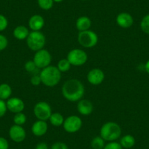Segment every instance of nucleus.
<instances>
[{
  "label": "nucleus",
  "instance_id": "nucleus-13",
  "mask_svg": "<svg viewBox=\"0 0 149 149\" xmlns=\"http://www.w3.org/2000/svg\"><path fill=\"white\" fill-rule=\"evenodd\" d=\"M116 24L122 29H129L133 25L134 19L131 14L129 13L123 12L118 14L116 17Z\"/></svg>",
  "mask_w": 149,
  "mask_h": 149
},
{
  "label": "nucleus",
  "instance_id": "nucleus-25",
  "mask_svg": "<svg viewBox=\"0 0 149 149\" xmlns=\"http://www.w3.org/2000/svg\"><path fill=\"white\" fill-rule=\"evenodd\" d=\"M54 0H37L38 6L43 10H49L54 6Z\"/></svg>",
  "mask_w": 149,
  "mask_h": 149
},
{
  "label": "nucleus",
  "instance_id": "nucleus-20",
  "mask_svg": "<svg viewBox=\"0 0 149 149\" xmlns=\"http://www.w3.org/2000/svg\"><path fill=\"white\" fill-rule=\"evenodd\" d=\"M48 120H49L51 125L56 127H58L63 125L64 118L62 114L60 113H52Z\"/></svg>",
  "mask_w": 149,
  "mask_h": 149
},
{
  "label": "nucleus",
  "instance_id": "nucleus-5",
  "mask_svg": "<svg viewBox=\"0 0 149 149\" xmlns=\"http://www.w3.org/2000/svg\"><path fill=\"white\" fill-rule=\"evenodd\" d=\"M98 35L91 29L79 31L78 34V41L80 45L86 48H94L98 43Z\"/></svg>",
  "mask_w": 149,
  "mask_h": 149
},
{
  "label": "nucleus",
  "instance_id": "nucleus-18",
  "mask_svg": "<svg viewBox=\"0 0 149 149\" xmlns=\"http://www.w3.org/2000/svg\"><path fill=\"white\" fill-rule=\"evenodd\" d=\"M29 33V30L26 26L24 25H19L14 29L13 34L15 39L18 40H26Z\"/></svg>",
  "mask_w": 149,
  "mask_h": 149
},
{
  "label": "nucleus",
  "instance_id": "nucleus-8",
  "mask_svg": "<svg viewBox=\"0 0 149 149\" xmlns=\"http://www.w3.org/2000/svg\"><path fill=\"white\" fill-rule=\"evenodd\" d=\"M33 61L35 63L37 68L42 70L51 65L52 56L48 50L43 48L38 51H36L34 58H33Z\"/></svg>",
  "mask_w": 149,
  "mask_h": 149
},
{
  "label": "nucleus",
  "instance_id": "nucleus-10",
  "mask_svg": "<svg viewBox=\"0 0 149 149\" xmlns=\"http://www.w3.org/2000/svg\"><path fill=\"white\" fill-rule=\"evenodd\" d=\"M9 137L15 143H22L26 137V132L22 126L14 124L9 130Z\"/></svg>",
  "mask_w": 149,
  "mask_h": 149
},
{
  "label": "nucleus",
  "instance_id": "nucleus-38",
  "mask_svg": "<svg viewBox=\"0 0 149 149\" xmlns=\"http://www.w3.org/2000/svg\"><path fill=\"white\" fill-rule=\"evenodd\" d=\"M82 1H87V0H82Z\"/></svg>",
  "mask_w": 149,
  "mask_h": 149
},
{
  "label": "nucleus",
  "instance_id": "nucleus-11",
  "mask_svg": "<svg viewBox=\"0 0 149 149\" xmlns=\"http://www.w3.org/2000/svg\"><path fill=\"white\" fill-rule=\"evenodd\" d=\"M87 80L91 85H100L104 80V72L99 68L91 69L87 74Z\"/></svg>",
  "mask_w": 149,
  "mask_h": 149
},
{
  "label": "nucleus",
  "instance_id": "nucleus-22",
  "mask_svg": "<svg viewBox=\"0 0 149 149\" xmlns=\"http://www.w3.org/2000/svg\"><path fill=\"white\" fill-rule=\"evenodd\" d=\"M105 146V140L101 136H96L91 140V147L92 149H103Z\"/></svg>",
  "mask_w": 149,
  "mask_h": 149
},
{
  "label": "nucleus",
  "instance_id": "nucleus-30",
  "mask_svg": "<svg viewBox=\"0 0 149 149\" xmlns=\"http://www.w3.org/2000/svg\"><path fill=\"white\" fill-rule=\"evenodd\" d=\"M8 45V38L3 34H0V51L6 49Z\"/></svg>",
  "mask_w": 149,
  "mask_h": 149
},
{
  "label": "nucleus",
  "instance_id": "nucleus-16",
  "mask_svg": "<svg viewBox=\"0 0 149 149\" xmlns=\"http://www.w3.org/2000/svg\"><path fill=\"white\" fill-rule=\"evenodd\" d=\"M28 24L31 31H40L45 26V19L42 15L35 14L30 17Z\"/></svg>",
  "mask_w": 149,
  "mask_h": 149
},
{
  "label": "nucleus",
  "instance_id": "nucleus-33",
  "mask_svg": "<svg viewBox=\"0 0 149 149\" xmlns=\"http://www.w3.org/2000/svg\"><path fill=\"white\" fill-rule=\"evenodd\" d=\"M7 111H8V107H7L6 102L5 100L0 99V118L3 117L6 114Z\"/></svg>",
  "mask_w": 149,
  "mask_h": 149
},
{
  "label": "nucleus",
  "instance_id": "nucleus-2",
  "mask_svg": "<svg viewBox=\"0 0 149 149\" xmlns=\"http://www.w3.org/2000/svg\"><path fill=\"white\" fill-rule=\"evenodd\" d=\"M40 76L43 85L47 87H54L61 81V72L57 67L50 65L41 70Z\"/></svg>",
  "mask_w": 149,
  "mask_h": 149
},
{
  "label": "nucleus",
  "instance_id": "nucleus-26",
  "mask_svg": "<svg viewBox=\"0 0 149 149\" xmlns=\"http://www.w3.org/2000/svg\"><path fill=\"white\" fill-rule=\"evenodd\" d=\"M140 28L145 34H149V14L145 15L140 22Z\"/></svg>",
  "mask_w": 149,
  "mask_h": 149
},
{
  "label": "nucleus",
  "instance_id": "nucleus-17",
  "mask_svg": "<svg viewBox=\"0 0 149 149\" xmlns=\"http://www.w3.org/2000/svg\"><path fill=\"white\" fill-rule=\"evenodd\" d=\"M91 24H92V23H91V19L88 17L86 16V15L80 16L77 19L76 23H75L77 29L79 31L89 30L91 27Z\"/></svg>",
  "mask_w": 149,
  "mask_h": 149
},
{
  "label": "nucleus",
  "instance_id": "nucleus-6",
  "mask_svg": "<svg viewBox=\"0 0 149 149\" xmlns=\"http://www.w3.org/2000/svg\"><path fill=\"white\" fill-rule=\"evenodd\" d=\"M67 58L72 66L81 67L87 62L88 55L84 50L80 48H74L68 53Z\"/></svg>",
  "mask_w": 149,
  "mask_h": 149
},
{
  "label": "nucleus",
  "instance_id": "nucleus-34",
  "mask_svg": "<svg viewBox=\"0 0 149 149\" xmlns=\"http://www.w3.org/2000/svg\"><path fill=\"white\" fill-rule=\"evenodd\" d=\"M0 149H9V143L3 137H0Z\"/></svg>",
  "mask_w": 149,
  "mask_h": 149
},
{
  "label": "nucleus",
  "instance_id": "nucleus-32",
  "mask_svg": "<svg viewBox=\"0 0 149 149\" xmlns=\"http://www.w3.org/2000/svg\"><path fill=\"white\" fill-rule=\"evenodd\" d=\"M51 149H69V147L64 142L58 141L53 143L51 147Z\"/></svg>",
  "mask_w": 149,
  "mask_h": 149
},
{
  "label": "nucleus",
  "instance_id": "nucleus-24",
  "mask_svg": "<svg viewBox=\"0 0 149 149\" xmlns=\"http://www.w3.org/2000/svg\"><path fill=\"white\" fill-rule=\"evenodd\" d=\"M26 120H27L26 116L23 112L15 113L13 117L14 124H16V125L23 126L24 124H26Z\"/></svg>",
  "mask_w": 149,
  "mask_h": 149
},
{
  "label": "nucleus",
  "instance_id": "nucleus-1",
  "mask_svg": "<svg viewBox=\"0 0 149 149\" xmlns=\"http://www.w3.org/2000/svg\"><path fill=\"white\" fill-rule=\"evenodd\" d=\"M61 93L68 101L74 102L82 100L85 94V87L81 81L75 78L67 80L61 88Z\"/></svg>",
  "mask_w": 149,
  "mask_h": 149
},
{
  "label": "nucleus",
  "instance_id": "nucleus-12",
  "mask_svg": "<svg viewBox=\"0 0 149 149\" xmlns=\"http://www.w3.org/2000/svg\"><path fill=\"white\" fill-rule=\"evenodd\" d=\"M8 110L13 113H18L24 111L25 108L24 102L18 97H10L6 102Z\"/></svg>",
  "mask_w": 149,
  "mask_h": 149
},
{
  "label": "nucleus",
  "instance_id": "nucleus-31",
  "mask_svg": "<svg viewBox=\"0 0 149 149\" xmlns=\"http://www.w3.org/2000/svg\"><path fill=\"white\" fill-rule=\"evenodd\" d=\"M30 82L31 84L34 86H38L40 84H42V81H41V78L40 74H34L31 77V79H30Z\"/></svg>",
  "mask_w": 149,
  "mask_h": 149
},
{
  "label": "nucleus",
  "instance_id": "nucleus-4",
  "mask_svg": "<svg viewBox=\"0 0 149 149\" xmlns=\"http://www.w3.org/2000/svg\"><path fill=\"white\" fill-rule=\"evenodd\" d=\"M26 40L28 48L34 52L43 49L46 43L45 36L40 31H31Z\"/></svg>",
  "mask_w": 149,
  "mask_h": 149
},
{
  "label": "nucleus",
  "instance_id": "nucleus-29",
  "mask_svg": "<svg viewBox=\"0 0 149 149\" xmlns=\"http://www.w3.org/2000/svg\"><path fill=\"white\" fill-rule=\"evenodd\" d=\"M8 26V21L5 15L0 14V31H2L7 29Z\"/></svg>",
  "mask_w": 149,
  "mask_h": 149
},
{
  "label": "nucleus",
  "instance_id": "nucleus-3",
  "mask_svg": "<svg viewBox=\"0 0 149 149\" xmlns=\"http://www.w3.org/2000/svg\"><path fill=\"white\" fill-rule=\"evenodd\" d=\"M122 130L120 125L114 121H107L100 128V135L105 141H116L121 136Z\"/></svg>",
  "mask_w": 149,
  "mask_h": 149
},
{
  "label": "nucleus",
  "instance_id": "nucleus-27",
  "mask_svg": "<svg viewBox=\"0 0 149 149\" xmlns=\"http://www.w3.org/2000/svg\"><path fill=\"white\" fill-rule=\"evenodd\" d=\"M24 68L25 70L28 72H34L36 70H37V67L36 66L35 63L34 62L33 60H29V61H27L24 64Z\"/></svg>",
  "mask_w": 149,
  "mask_h": 149
},
{
  "label": "nucleus",
  "instance_id": "nucleus-9",
  "mask_svg": "<svg viewBox=\"0 0 149 149\" xmlns=\"http://www.w3.org/2000/svg\"><path fill=\"white\" fill-rule=\"evenodd\" d=\"M83 125L82 119L78 116L72 115L64 119L63 128L68 133H75L79 131Z\"/></svg>",
  "mask_w": 149,
  "mask_h": 149
},
{
  "label": "nucleus",
  "instance_id": "nucleus-21",
  "mask_svg": "<svg viewBox=\"0 0 149 149\" xmlns=\"http://www.w3.org/2000/svg\"><path fill=\"white\" fill-rule=\"evenodd\" d=\"M12 94V88L8 84H0V99L8 100Z\"/></svg>",
  "mask_w": 149,
  "mask_h": 149
},
{
  "label": "nucleus",
  "instance_id": "nucleus-35",
  "mask_svg": "<svg viewBox=\"0 0 149 149\" xmlns=\"http://www.w3.org/2000/svg\"><path fill=\"white\" fill-rule=\"evenodd\" d=\"M35 149H49L48 145L45 142H40V143H37Z\"/></svg>",
  "mask_w": 149,
  "mask_h": 149
},
{
  "label": "nucleus",
  "instance_id": "nucleus-19",
  "mask_svg": "<svg viewBox=\"0 0 149 149\" xmlns=\"http://www.w3.org/2000/svg\"><path fill=\"white\" fill-rule=\"evenodd\" d=\"M119 143L123 148H132L135 145V138L131 134H126L120 137Z\"/></svg>",
  "mask_w": 149,
  "mask_h": 149
},
{
  "label": "nucleus",
  "instance_id": "nucleus-23",
  "mask_svg": "<svg viewBox=\"0 0 149 149\" xmlns=\"http://www.w3.org/2000/svg\"><path fill=\"white\" fill-rule=\"evenodd\" d=\"M71 66V64L67 58H62V59L58 61L56 67L61 72H66L70 70Z\"/></svg>",
  "mask_w": 149,
  "mask_h": 149
},
{
  "label": "nucleus",
  "instance_id": "nucleus-36",
  "mask_svg": "<svg viewBox=\"0 0 149 149\" xmlns=\"http://www.w3.org/2000/svg\"><path fill=\"white\" fill-rule=\"evenodd\" d=\"M145 70L146 71V72H148L149 74V60L147 61V62L145 64Z\"/></svg>",
  "mask_w": 149,
  "mask_h": 149
},
{
  "label": "nucleus",
  "instance_id": "nucleus-14",
  "mask_svg": "<svg viewBox=\"0 0 149 149\" xmlns=\"http://www.w3.org/2000/svg\"><path fill=\"white\" fill-rule=\"evenodd\" d=\"M77 110L81 115L87 116L92 113L94 110V105L90 100L82 99L78 102Z\"/></svg>",
  "mask_w": 149,
  "mask_h": 149
},
{
  "label": "nucleus",
  "instance_id": "nucleus-7",
  "mask_svg": "<svg viewBox=\"0 0 149 149\" xmlns=\"http://www.w3.org/2000/svg\"><path fill=\"white\" fill-rule=\"evenodd\" d=\"M34 114L37 120L46 121L52 114V109L48 102L44 101L38 102L34 106Z\"/></svg>",
  "mask_w": 149,
  "mask_h": 149
},
{
  "label": "nucleus",
  "instance_id": "nucleus-37",
  "mask_svg": "<svg viewBox=\"0 0 149 149\" xmlns=\"http://www.w3.org/2000/svg\"><path fill=\"white\" fill-rule=\"evenodd\" d=\"M54 2L56 3H60V2H63V0H54Z\"/></svg>",
  "mask_w": 149,
  "mask_h": 149
},
{
  "label": "nucleus",
  "instance_id": "nucleus-15",
  "mask_svg": "<svg viewBox=\"0 0 149 149\" xmlns=\"http://www.w3.org/2000/svg\"><path fill=\"white\" fill-rule=\"evenodd\" d=\"M48 130V126L46 121L37 120L32 124L31 128V133L36 137H42L45 135Z\"/></svg>",
  "mask_w": 149,
  "mask_h": 149
},
{
  "label": "nucleus",
  "instance_id": "nucleus-28",
  "mask_svg": "<svg viewBox=\"0 0 149 149\" xmlns=\"http://www.w3.org/2000/svg\"><path fill=\"white\" fill-rule=\"evenodd\" d=\"M103 149H123L121 144L116 141L108 142L107 144H105Z\"/></svg>",
  "mask_w": 149,
  "mask_h": 149
}]
</instances>
